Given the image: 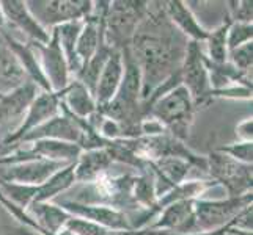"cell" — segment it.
<instances>
[{"label":"cell","instance_id":"obj_11","mask_svg":"<svg viewBox=\"0 0 253 235\" xmlns=\"http://www.w3.org/2000/svg\"><path fill=\"white\" fill-rule=\"evenodd\" d=\"M68 165L71 163L52 162L46 159H32L10 165H0V182L38 187Z\"/></svg>","mask_w":253,"mask_h":235},{"label":"cell","instance_id":"obj_3","mask_svg":"<svg viewBox=\"0 0 253 235\" xmlns=\"http://www.w3.org/2000/svg\"><path fill=\"white\" fill-rule=\"evenodd\" d=\"M148 2H110L104 17V41L113 49L123 52L130 46L138 22L146 11Z\"/></svg>","mask_w":253,"mask_h":235},{"label":"cell","instance_id":"obj_31","mask_svg":"<svg viewBox=\"0 0 253 235\" xmlns=\"http://www.w3.org/2000/svg\"><path fill=\"white\" fill-rule=\"evenodd\" d=\"M117 235H154V234L148 232V231H129V232H121Z\"/></svg>","mask_w":253,"mask_h":235},{"label":"cell","instance_id":"obj_21","mask_svg":"<svg viewBox=\"0 0 253 235\" xmlns=\"http://www.w3.org/2000/svg\"><path fill=\"white\" fill-rule=\"evenodd\" d=\"M230 19H226L219 24L212 30H208V36L203 42L205 57L211 63L222 65L228 62V46H226V32L230 27Z\"/></svg>","mask_w":253,"mask_h":235},{"label":"cell","instance_id":"obj_25","mask_svg":"<svg viewBox=\"0 0 253 235\" xmlns=\"http://www.w3.org/2000/svg\"><path fill=\"white\" fill-rule=\"evenodd\" d=\"M228 63L233 65L239 72L252 75L253 67V42H247L238 49L228 52Z\"/></svg>","mask_w":253,"mask_h":235},{"label":"cell","instance_id":"obj_10","mask_svg":"<svg viewBox=\"0 0 253 235\" xmlns=\"http://www.w3.org/2000/svg\"><path fill=\"white\" fill-rule=\"evenodd\" d=\"M40 91L37 85L27 80L16 90L0 96V141L21 126L25 113Z\"/></svg>","mask_w":253,"mask_h":235},{"label":"cell","instance_id":"obj_26","mask_svg":"<svg viewBox=\"0 0 253 235\" xmlns=\"http://www.w3.org/2000/svg\"><path fill=\"white\" fill-rule=\"evenodd\" d=\"M217 151L231 157L233 160H236L239 163H244V165H252L253 163V143L236 141V143L222 146Z\"/></svg>","mask_w":253,"mask_h":235},{"label":"cell","instance_id":"obj_24","mask_svg":"<svg viewBox=\"0 0 253 235\" xmlns=\"http://www.w3.org/2000/svg\"><path fill=\"white\" fill-rule=\"evenodd\" d=\"M247 42H253V24L230 22L228 32H226V46H228V52L247 44Z\"/></svg>","mask_w":253,"mask_h":235},{"label":"cell","instance_id":"obj_27","mask_svg":"<svg viewBox=\"0 0 253 235\" xmlns=\"http://www.w3.org/2000/svg\"><path fill=\"white\" fill-rule=\"evenodd\" d=\"M226 16L231 22H242V24H252L253 17V3L249 0L244 2H226Z\"/></svg>","mask_w":253,"mask_h":235},{"label":"cell","instance_id":"obj_7","mask_svg":"<svg viewBox=\"0 0 253 235\" xmlns=\"http://www.w3.org/2000/svg\"><path fill=\"white\" fill-rule=\"evenodd\" d=\"M5 17V32L11 36L29 42V44H46L50 39V32L35 19L27 2L22 0H5L0 2Z\"/></svg>","mask_w":253,"mask_h":235},{"label":"cell","instance_id":"obj_17","mask_svg":"<svg viewBox=\"0 0 253 235\" xmlns=\"http://www.w3.org/2000/svg\"><path fill=\"white\" fill-rule=\"evenodd\" d=\"M113 165L107 147L82 151L74 162V177L77 184H90L106 174Z\"/></svg>","mask_w":253,"mask_h":235},{"label":"cell","instance_id":"obj_4","mask_svg":"<svg viewBox=\"0 0 253 235\" xmlns=\"http://www.w3.org/2000/svg\"><path fill=\"white\" fill-rule=\"evenodd\" d=\"M253 201V195L228 196L223 199H195V221L198 232H209L228 228L241 210H244Z\"/></svg>","mask_w":253,"mask_h":235},{"label":"cell","instance_id":"obj_19","mask_svg":"<svg viewBox=\"0 0 253 235\" xmlns=\"http://www.w3.org/2000/svg\"><path fill=\"white\" fill-rule=\"evenodd\" d=\"M27 74L0 32V94H6L27 82Z\"/></svg>","mask_w":253,"mask_h":235},{"label":"cell","instance_id":"obj_32","mask_svg":"<svg viewBox=\"0 0 253 235\" xmlns=\"http://www.w3.org/2000/svg\"><path fill=\"white\" fill-rule=\"evenodd\" d=\"M5 29V17H3V13H2V8H0V32Z\"/></svg>","mask_w":253,"mask_h":235},{"label":"cell","instance_id":"obj_15","mask_svg":"<svg viewBox=\"0 0 253 235\" xmlns=\"http://www.w3.org/2000/svg\"><path fill=\"white\" fill-rule=\"evenodd\" d=\"M123 77H125L123 52L112 50L101 71V75L98 78V83H96L94 94H93L98 110L104 108L115 98L121 86V82H123Z\"/></svg>","mask_w":253,"mask_h":235},{"label":"cell","instance_id":"obj_6","mask_svg":"<svg viewBox=\"0 0 253 235\" xmlns=\"http://www.w3.org/2000/svg\"><path fill=\"white\" fill-rule=\"evenodd\" d=\"M179 74L181 85L189 91L195 107L206 105L211 101V98H209L211 85H209V74L206 67L203 42L189 41Z\"/></svg>","mask_w":253,"mask_h":235},{"label":"cell","instance_id":"obj_5","mask_svg":"<svg viewBox=\"0 0 253 235\" xmlns=\"http://www.w3.org/2000/svg\"><path fill=\"white\" fill-rule=\"evenodd\" d=\"M208 176L225 188L228 196L252 193V165H244L219 151L206 157Z\"/></svg>","mask_w":253,"mask_h":235},{"label":"cell","instance_id":"obj_1","mask_svg":"<svg viewBox=\"0 0 253 235\" xmlns=\"http://www.w3.org/2000/svg\"><path fill=\"white\" fill-rule=\"evenodd\" d=\"M189 41L173 27L162 2H148L127 52L142 78V102L161 83L176 74Z\"/></svg>","mask_w":253,"mask_h":235},{"label":"cell","instance_id":"obj_18","mask_svg":"<svg viewBox=\"0 0 253 235\" xmlns=\"http://www.w3.org/2000/svg\"><path fill=\"white\" fill-rule=\"evenodd\" d=\"M60 98H62V101H60L62 108H65L76 118L88 119L98 111V105H96L91 91L76 78H71L69 85L60 93Z\"/></svg>","mask_w":253,"mask_h":235},{"label":"cell","instance_id":"obj_2","mask_svg":"<svg viewBox=\"0 0 253 235\" xmlns=\"http://www.w3.org/2000/svg\"><path fill=\"white\" fill-rule=\"evenodd\" d=\"M195 103L182 85L170 90L145 107V118H153L167 129L174 138H186L194 118Z\"/></svg>","mask_w":253,"mask_h":235},{"label":"cell","instance_id":"obj_22","mask_svg":"<svg viewBox=\"0 0 253 235\" xmlns=\"http://www.w3.org/2000/svg\"><path fill=\"white\" fill-rule=\"evenodd\" d=\"M113 49H110L106 42L99 47V50L96 52V54L86 62L82 69L79 71V74H77L74 78L76 80H79L84 86H86L91 94H94V88H96V83H98V78L101 75V71H102V67L104 65H106L107 62V58L110 55V52Z\"/></svg>","mask_w":253,"mask_h":235},{"label":"cell","instance_id":"obj_13","mask_svg":"<svg viewBox=\"0 0 253 235\" xmlns=\"http://www.w3.org/2000/svg\"><path fill=\"white\" fill-rule=\"evenodd\" d=\"M146 229L170 235H187L198 232L194 201H178L165 205Z\"/></svg>","mask_w":253,"mask_h":235},{"label":"cell","instance_id":"obj_29","mask_svg":"<svg viewBox=\"0 0 253 235\" xmlns=\"http://www.w3.org/2000/svg\"><path fill=\"white\" fill-rule=\"evenodd\" d=\"M228 228L241 231V232L252 234V231H253V205L250 204L244 208V210H241L233 218V221L228 224Z\"/></svg>","mask_w":253,"mask_h":235},{"label":"cell","instance_id":"obj_28","mask_svg":"<svg viewBox=\"0 0 253 235\" xmlns=\"http://www.w3.org/2000/svg\"><path fill=\"white\" fill-rule=\"evenodd\" d=\"M29 228L22 226L14 216L6 210V207L0 202V235H25Z\"/></svg>","mask_w":253,"mask_h":235},{"label":"cell","instance_id":"obj_33","mask_svg":"<svg viewBox=\"0 0 253 235\" xmlns=\"http://www.w3.org/2000/svg\"><path fill=\"white\" fill-rule=\"evenodd\" d=\"M0 96H2V94H0Z\"/></svg>","mask_w":253,"mask_h":235},{"label":"cell","instance_id":"obj_14","mask_svg":"<svg viewBox=\"0 0 253 235\" xmlns=\"http://www.w3.org/2000/svg\"><path fill=\"white\" fill-rule=\"evenodd\" d=\"M60 205L62 208L73 215L79 216V218H85L88 221H93L96 224L102 226L115 234L121 232H129L130 226L123 212L117 210V208L109 207V205H85V204H76V202H54Z\"/></svg>","mask_w":253,"mask_h":235},{"label":"cell","instance_id":"obj_9","mask_svg":"<svg viewBox=\"0 0 253 235\" xmlns=\"http://www.w3.org/2000/svg\"><path fill=\"white\" fill-rule=\"evenodd\" d=\"M60 101H62L60 93L40 91L37 98H35V101L32 102V105L29 107L27 113H25L21 126L17 127L10 136H6L3 141H0V157L10 152L25 135L32 132L33 129H37L41 124H44L46 121L58 116Z\"/></svg>","mask_w":253,"mask_h":235},{"label":"cell","instance_id":"obj_23","mask_svg":"<svg viewBox=\"0 0 253 235\" xmlns=\"http://www.w3.org/2000/svg\"><path fill=\"white\" fill-rule=\"evenodd\" d=\"M66 235H117L102 226L96 224L93 221H88L85 218H79V216H73L69 218L62 231Z\"/></svg>","mask_w":253,"mask_h":235},{"label":"cell","instance_id":"obj_16","mask_svg":"<svg viewBox=\"0 0 253 235\" xmlns=\"http://www.w3.org/2000/svg\"><path fill=\"white\" fill-rule=\"evenodd\" d=\"M164 10L167 14L169 21L173 24L182 36L187 38V41L192 42H205L208 36V30L198 21L197 14L192 11V8L186 2L179 0H170L164 2Z\"/></svg>","mask_w":253,"mask_h":235},{"label":"cell","instance_id":"obj_30","mask_svg":"<svg viewBox=\"0 0 253 235\" xmlns=\"http://www.w3.org/2000/svg\"><path fill=\"white\" fill-rule=\"evenodd\" d=\"M236 136H238V141L253 143V121H252V116L246 118L238 124Z\"/></svg>","mask_w":253,"mask_h":235},{"label":"cell","instance_id":"obj_20","mask_svg":"<svg viewBox=\"0 0 253 235\" xmlns=\"http://www.w3.org/2000/svg\"><path fill=\"white\" fill-rule=\"evenodd\" d=\"M76 184L74 177V163L68 165L63 169L57 171L54 176L49 177L44 184L37 187L33 202H52L57 198L65 195L66 191Z\"/></svg>","mask_w":253,"mask_h":235},{"label":"cell","instance_id":"obj_8","mask_svg":"<svg viewBox=\"0 0 253 235\" xmlns=\"http://www.w3.org/2000/svg\"><path fill=\"white\" fill-rule=\"evenodd\" d=\"M27 6L33 17L37 19L47 32L55 27L73 21H84L93 11V2H73V0H37L27 2Z\"/></svg>","mask_w":253,"mask_h":235},{"label":"cell","instance_id":"obj_12","mask_svg":"<svg viewBox=\"0 0 253 235\" xmlns=\"http://www.w3.org/2000/svg\"><path fill=\"white\" fill-rule=\"evenodd\" d=\"M37 54L38 63L52 93H62L71 82V72L66 63L55 34L50 32V39L46 44H30Z\"/></svg>","mask_w":253,"mask_h":235}]
</instances>
